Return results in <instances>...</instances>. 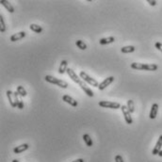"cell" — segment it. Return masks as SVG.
<instances>
[{
  "mask_svg": "<svg viewBox=\"0 0 162 162\" xmlns=\"http://www.w3.org/2000/svg\"><path fill=\"white\" fill-rule=\"evenodd\" d=\"M131 68L135 70H145V71H155L158 70L157 64H144L139 62H133L131 64Z\"/></svg>",
  "mask_w": 162,
  "mask_h": 162,
  "instance_id": "1",
  "label": "cell"
},
{
  "mask_svg": "<svg viewBox=\"0 0 162 162\" xmlns=\"http://www.w3.org/2000/svg\"><path fill=\"white\" fill-rule=\"evenodd\" d=\"M44 79L47 81V82H49L51 84H56V85H58V87H61L62 89H66L69 85H68V83L64 81V80H61V79H58L57 78V77H54L52 75H45L44 77Z\"/></svg>",
  "mask_w": 162,
  "mask_h": 162,
  "instance_id": "2",
  "label": "cell"
},
{
  "mask_svg": "<svg viewBox=\"0 0 162 162\" xmlns=\"http://www.w3.org/2000/svg\"><path fill=\"white\" fill-rule=\"evenodd\" d=\"M79 75H80V78H81L83 81H85L86 83L90 84V85H91V86L97 87V88H98L99 83L97 82V80H95L94 78H92V77H91L89 75H87L84 71H81V72H80Z\"/></svg>",
  "mask_w": 162,
  "mask_h": 162,
  "instance_id": "3",
  "label": "cell"
},
{
  "mask_svg": "<svg viewBox=\"0 0 162 162\" xmlns=\"http://www.w3.org/2000/svg\"><path fill=\"white\" fill-rule=\"evenodd\" d=\"M7 96L9 98L10 106L13 107H16L18 100H19V94H18V92H13L11 91H7Z\"/></svg>",
  "mask_w": 162,
  "mask_h": 162,
  "instance_id": "4",
  "label": "cell"
},
{
  "mask_svg": "<svg viewBox=\"0 0 162 162\" xmlns=\"http://www.w3.org/2000/svg\"><path fill=\"white\" fill-rule=\"evenodd\" d=\"M99 106L102 107H107V109H121V105L117 102H110V101H100L99 102Z\"/></svg>",
  "mask_w": 162,
  "mask_h": 162,
  "instance_id": "5",
  "label": "cell"
},
{
  "mask_svg": "<svg viewBox=\"0 0 162 162\" xmlns=\"http://www.w3.org/2000/svg\"><path fill=\"white\" fill-rule=\"evenodd\" d=\"M121 109L123 111V114H124V120H125V122H126V124H131L132 123H133V120H132L131 113H130L129 109H127V107L126 106H122Z\"/></svg>",
  "mask_w": 162,
  "mask_h": 162,
  "instance_id": "6",
  "label": "cell"
},
{
  "mask_svg": "<svg viewBox=\"0 0 162 162\" xmlns=\"http://www.w3.org/2000/svg\"><path fill=\"white\" fill-rule=\"evenodd\" d=\"M113 81H114V76H109V77H107V78H106L105 80H103L98 86L99 91H103V90H105L107 86L110 85Z\"/></svg>",
  "mask_w": 162,
  "mask_h": 162,
  "instance_id": "7",
  "label": "cell"
},
{
  "mask_svg": "<svg viewBox=\"0 0 162 162\" xmlns=\"http://www.w3.org/2000/svg\"><path fill=\"white\" fill-rule=\"evenodd\" d=\"M66 73L68 74V75L70 76V78L73 80L74 82H75V83H77V84H79V83L81 82L82 79L75 73V71H73L71 68H68L67 71H66Z\"/></svg>",
  "mask_w": 162,
  "mask_h": 162,
  "instance_id": "8",
  "label": "cell"
},
{
  "mask_svg": "<svg viewBox=\"0 0 162 162\" xmlns=\"http://www.w3.org/2000/svg\"><path fill=\"white\" fill-rule=\"evenodd\" d=\"M78 85H79V87L84 91V92H85V93L88 95V96H90V97H92V96H93V92L87 86V84H86L85 81L81 80V82L78 84Z\"/></svg>",
  "mask_w": 162,
  "mask_h": 162,
  "instance_id": "9",
  "label": "cell"
},
{
  "mask_svg": "<svg viewBox=\"0 0 162 162\" xmlns=\"http://www.w3.org/2000/svg\"><path fill=\"white\" fill-rule=\"evenodd\" d=\"M62 100L66 102V103H68L69 105H71L72 107H77V102L68 94H64L62 96Z\"/></svg>",
  "mask_w": 162,
  "mask_h": 162,
  "instance_id": "10",
  "label": "cell"
},
{
  "mask_svg": "<svg viewBox=\"0 0 162 162\" xmlns=\"http://www.w3.org/2000/svg\"><path fill=\"white\" fill-rule=\"evenodd\" d=\"M161 147H162V135L159 137V139H158V142H157V144H155V148L153 149L152 154H153L154 155H158L159 152L161 151Z\"/></svg>",
  "mask_w": 162,
  "mask_h": 162,
  "instance_id": "11",
  "label": "cell"
},
{
  "mask_svg": "<svg viewBox=\"0 0 162 162\" xmlns=\"http://www.w3.org/2000/svg\"><path fill=\"white\" fill-rule=\"evenodd\" d=\"M0 3H1V5L9 11V13H14V8L13 7V5H11L9 1H7V0H1Z\"/></svg>",
  "mask_w": 162,
  "mask_h": 162,
  "instance_id": "12",
  "label": "cell"
},
{
  "mask_svg": "<svg viewBox=\"0 0 162 162\" xmlns=\"http://www.w3.org/2000/svg\"><path fill=\"white\" fill-rule=\"evenodd\" d=\"M158 105L157 103H155V104H153L151 111H150V115H149L150 119H152V120L155 119V117L158 115Z\"/></svg>",
  "mask_w": 162,
  "mask_h": 162,
  "instance_id": "13",
  "label": "cell"
},
{
  "mask_svg": "<svg viewBox=\"0 0 162 162\" xmlns=\"http://www.w3.org/2000/svg\"><path fill=\"white\" fill-rule=\"evenodd\" d=\"M26 36V32L25 31H21V32H18V33H15L13 35L10 36V41H19L21 39H23L24 37Z\"/></svg>",
  "mask_w": 162,
  "mask_h": 162,
  "instance_id": "14",
  "label": "cell"
},
{
  "mask_svg": "<svg viewBox=\"0 0 162 162\" xmlns=\"http://www.w3.org/2000/svg\"><path fill=\"white\" fill-rule=\"evenodd\" d=\"M28 144H27V143H24V144L20 145V146H17L13 149V152L15 154H20V153H23V152H25L26 150L28 149Z\"/></svg>",
  "mask_w": 162,
  "mask_h": 162,
  "instance_id": "15",
  "label": "cell"
},
{
  "mask_svg": "<svg viewBox=\"0 0 162 162\" xmlns=\"http://www.w3.org/2000/svg\"><path fill=\"white\" fill-rule=\"evenodd\" d=\"M115 41V38L112 37V36H110V37H107V38H103V39H101L99 41V44H102V45H104V44H112Z\"/></svg>",
  "mask_w": 162,
  "mask_h": 162,
  "instance_id": "16",
  "label": "cell"
},
{
  "mask_svg": "<svg viewBox=\"0 0 162 162\" xmlns=\"http://www.w3.org/2000/svg\"><path fill=\"white\" fill-rule=\"evenodd\" d=\"M67 65H68V62L66 61H62L61 62V65H59V68H58V73L61 74V75H62V74H64L66 71H67Z\"/></svg>",
  "mask_w": 162,
  "mask_h": 162,
  "instance_id": "17",
  "label": "cell"
},
{
  "mask_svg": "<svg viewBox=\"0 0 162 162\" xmlns=\"http://www.w3.org/2000/svg\"><path fill=\"white\" fill-rule=\"evenodd\" d=\"M83 140H84V142L86 143V145L89 146V147H92V141L91 139V137H90L89 134H85V135H83Z\"/></svg>",
  "mask_w": 162,
  "mask_h": 162,
  "instance_id": "18",
  "label": "cell"
},
{
  "mask_svg": "<svg viewBox=\"0 0 162 162\" xmlns=\"http://www.w3.org/2000/svg\"><path fill=\"white\" fill-rule=\"evenodd\" d=\"M135 47L133 46V45H128V46H124V47H122V49H121V51H122V53H133L134 51H135Z\"/></svg>",
  "mask_w": 162,
  "mask_h": 162,
  "instance_id": "19",
  "label": "cell"
},
{
  "mask_svg": "<svg viewBox=\"0 0 162 162\" xmlns=\"http://www.w3.org/2000/svg\"><path fill=\"white\" fill-rule=\"evenodd\" d=\"M29 28L36 33H41V31H43V27H41L40 26L36 25V24H32V25H30L29 26Z\"/></svg>",
  "mask_w": 162,
  "mask_h": 162,
  "instance_id": "20",
  "label": "cell"
},
{
  "mask_svg": "<svg viewBox=\"0 0 162 162\" xmlns=\"http://www.w3.org/2000/svg\"><path fill=\"white\" fill-rule=\"evenodd\" d=\"M16 92H17L18 94H19L20 96H22V97L27 96V92H26V90L24 89L23 86H18V87H17V90H16Z\"/></svg>",
  "mask_w": 162,
  "mask_h": 162,
  "instance_id": "21",
  "label": "cell"
},
{
  "mask_svg": "<svg viewBox=\"0 0 162 162\" xmlns=\"http://www.w3.org/2000/svg\"><path fill=\"white\" fill-rule=\"evenodd\" d=\"M75 44H76V46L78 47L79 49H81V50H85V49H87V45H86V44L84 43L83 41H81V40L76 41H75Z\"/></svg>",
  "mask_w": 162,
  "mask_h": 162,
  "instance_id": "22",
  "label": "cell"
},
{
  "mask_svg": "<svg viewBox=\"0 0 162 162\" xmlns=\"http://www.w3.org/2000/svg\"><path fill=\"white\" fill-rule=\"evenodd\" d=\"M126 107H127V109H129L130 113H133L135 111V105H134V101L133 100H128Z\"/></svg>",
  "mask_w": 162,
  "mask_h": 162,
  "instance_id": "23",
  "label": "cell"
},
{
  "mask_svg": "<svg viewBox=\"0 0 162 162\" xmlns=\"http://www.w3.org/2000/svg\"><path fill=\"white\" fill-rule=\"evenodd\" d=\"M0 31L2 33L6 31V25H5V21L2 15H0Z\"/></svg>",
  "mask_w": 162,
  "mask_h": 162,
  "instance_id": "24",
  "label": "cell"
},
{
  "mask_svg": "<svg viewBox=\"0 0 162 162\" xmlns=\"http://www.w3.org/2000/svg\"><path fill=\"white\" fill-rule=\"evenodd\" d=\"M17 107L19 109H24V102H23L22 96H20V95H19V100H18V103H17Z\"/></svg>",
  "mask_w": 162,
  "mask_h": 162,
  "instance_id": "25",
  "label": "cell"
},
{
  "mask_svg": "<svg viewBox=\"0 0 162 162\" xmlns=\"http://www.w3.org/2000/svg\"><path fill=\"white\" fill-rule=\"evenodd\" d=\"M115 161L116 162H124V159L122 158V155H117L116 157H115Z\"/></svg>",
  "mask_w": 162,
  "mask_h": 162,
  "instance_id": "26",
  "label": "cell"
},
{
  "mask_svg": "<svg viewBox=\"0 0 162 162\" xmlns=\"http://www.w3.org/2000/svg\"><path fill=\"white\" fill-rule=\"evenodd\" d=\"M155 48L158 49L159 51L162 52V44H161V43H158H158H155Z\"/></svg>",
  "mask_w": 162,
  "mask_h": 162,
  "instance_id": "27",
  "label": "cell"
},
{
  "mask_svg": "<svg viewBox=\"0 0 162 162\" xmlns=\"http://www.w3.org/2000/svg\"><path fill=\"white\" fill-rule=\"evenodd\" d=\"M147 2L151 6H155V5H157V1H155V0H148Z\"/></svg>",
  "mask_w": 162,
  "mask_h": 162,
  "instance_id": "28",
  "label": "cell"
},
{
  "mask_svg": "<svg viewBox=\"0 0 162 162\" xmlns=\"http://www.w3.org/2000/svg\"><path fill=\"white\" fill-rule=\"evenodd\" d=\"M73 162H84V159L78 158V159H76V160H75V161H73Z\"/></svg>",
  "mask_w": 162,
  "mask_h": 162,
  "instance_id": "29",
  "label": "cell"
},
{
  "mask_svg": "<svg viewBox=\"0 0 162 162\" xmlns=\"http://www.w3.org/2000/svg\"><path fill=\"white\" fill-rule=\"evenodd\" d=\"M158 155H159V157H162V150H161V151L159 152V154H158Z\"/></svg>",
  "mask_w": 162,
  "mask_h": 162,
  "instance_id": "30",
  "label": "cell"
},
{
  "mask_svg": "<svg viewBox=\"0 0 162 162\" xmlns=\"http://www.w3.org/2000/svg\"><path fill=\"white\" fill-rule=\"evenodd\" d=\"M13 162H19V161H18L17 159H13Z\"/></svg>",
  "mask_w": 162,
  "mask_h": 162,
  "instance_id": "31",
  "label": "cell"
}]
</instances>
